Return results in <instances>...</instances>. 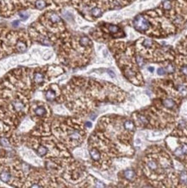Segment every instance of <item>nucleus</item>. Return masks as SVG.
<instances>
[{
  "mask_svg": "<svg viewBox=\"0 0 187 188\" xmlns=\"http://www.w3.org/2000/svg\"><path fill=\"white\" fill-rule=\"evenodd\" d=\"M57 3H67L68 0H55Z\"/></svg>",
  "mask_w": 187,
  "mask_h": 188,
  "instance_id": "nucleus-16",
  "label": "nucleus"
},
{
  "mask_svg": "<svg viewBox=\"0 0 187 188\" xmlns=\"http://www.w3.org/2000/svg\"><path fill=\"white\" fill-rule=\"evenodd\" d=\"M52 134L68 149L81 146L87 137L86 123L78 117H55L50 119Z\"/></svg>",
  "mask_w": 187,
  "mask_h": 188,
  "instance_id": "nucleus-4",
  "label": "nucleus"
},
{
  "mask_svg": "<svg viewBox=\"0 0 187 188\" xmlns=\"http://www.w3.org/2000/svg\"><path fill=\"white\" fill-rule=\"evenodd\" d=\"M31 167L11 152L0 151V180L17 187H23Z\"/></svg>",
  "mask_w": 187,
  "mask_h": 188,
  "instance_id": "nucleus-5",
  "label": "nucleus"
},
{
  "mask_svg": "<svg viewBox=\"0 0 187 188\" xmlns=\"http://www.w3.org/2000/svg\"><path fill=\"white\" fill-rule=\"evenodd\" d=\"M133 27L140 31V32H146L151 28V22L148 18L144 17L143 15H139L133 19Z\"/></svg>",
  "mask_w": 187,
  "mask_h": 188,
  "instance_id": "nucleus-11",
  "label": "nucleus"
},
{
  "mask_svg": "<svg viewBox=\"0 0 187 188\" xmlns=\"http://www.w3.org/2000/svg\"><path fill=\"white\" fill-rule=\"evenodd\" d=\"M18 16L23 19V20H26L29 17V13L26 10H20L18 12Z\"/></svg>",
  "mask_w": 187,
  "mask_h": 188,
  "instance_id": "nucleus-14",
  "label": "nucleus"
},
{
  "mask_svg": "<svg viewBox=\"0 0 187 188\" xmlns=\"http://www.w3.org/2000/svg\"><path fill=\"white\" fill-rule=\"evenodd\" d=\"M28 114L31 121L37 124L50 119L52 111L47 102L43 101H32L30 102Z\"/></svg>",
  "mask_w": 187,
  "mask_h": 188,
  "instance_id": "nucleus-8",
  "label": "nucleus"
},
{
  "mask_svg": "<svg viewBox=\"0 0 187 188\" xmlns=\"http://www.w3.org/2000/svg\"><path fill=\"white\" fill-rule=\"evenodd\" d=\"M119 181L121 184L126 187H134L138 184L139 178H143L139 172H136L133 169H126L118 174Z\"/></svg>",
  "mask_w": 187,
  "mask_h": 188,
  "instance_id": "nucleus-9",
  "label": "nucleus"
},
{
  "mask_svg": "<svg viewBox=\"0 0 187 188\" xmlns=\"http://www.w3.org/2000/svg\"><path fill=\"white\" fill-rule=\"evenodd\" d=\"M23 187H61V184L47 169L31 168Z\"/></svg>",
  "mask_w": 187,
  "mask_h": 188,
  "instance_id": "nucleus-6",
  "label": "nucleus"
},
{
  "mask_svg": "<svg viewBox=\"0 0 187 188\" xmlns=\"http://www.w3.org/2000/svg\"><path fill=\"white\" fill-rule=\"evenodd\" d=\"M38 22L46 30L52 43L57 42L59 39V36L65 30V26L62 18L54 10H50L44 13L39 18Z\"/></svg>",
  "mask_w": 187,
  "mask_h": 188,
  "instance_id": "nucleus-7",
  "label": "nucleus"
},
{
  "mask_svg": "<svg viewBox=\"0 0 187 188\" xmlns=\"http://www.w3.org/2000/svg\"><path fill=\"white\" fill-rule=\"evenodd\" d=\"M103 30H106L110 35H112L115 37H122L124 35L122 33L121 30L120 29V27L117 26V25H115V24H104Z\"/></svg>",
  "mask_w": 187,
  "mask_h": 188,
  "instance_id": "nucleus-12",
  "label": "nucleus"
},
{
  "mask_svg": "<svg viewBox=\"0 0 187 188\" xmlns=\"http://www.w3.org/2000/svg\"><path fill=\"white\" fill-rule=\"evenodd\" d=\"M126 94L112 83L84 77H74L62 89L61 102L74 114L85 116L99 102L118 103L123 102Z\"/></svg>",
  "mask_w": 187,
  "mask_h": 188,
  "instance_id": "nucleus-1",
  "label": "nucleus"
},
{
  "mask_svg": "<svg viewBox=\"0 0 187 188\" xmlns=\"http://www.w3.org/2000/svg\"><path fill=\"white\" fill-rule=\"evenodd\" d=\"M43 91L44 98H45V100L47 102H61L62 89L57 84L47 85Z\"/></svg>",
  "mask_w": 187,
  "mask_h": 188,
  "instance_id": "nucleus-10",
  "label": "nucleus"
},
{
  "mask_svg": "<svg viewBox=\"0 0 187 188\" xmlns=\"http://www.w3.org/2000/svg\"><path fill=\"white\" fill-rule=\"evenodd\" d=\"M180 127H182V128H183V130H184V132L186 133V135H187V129H186V127H184V126H180Z\"/></svg>",
  "mask_w": 187,
  "mask_h": 188,
  "instance_id": "nucleus-17",
  "label": "nucleus"
},
{
  "mask_svg": "<svg viewBox=\"0 0 187 188\" xmlns=\"http://www.w3.org/2000/svg\"><path fill=\"white\" fill-rule=\"evenodd\" d=\"M102 13H103V10H102V9L100 8V7L95 6V7H92L91 10H90V14H91V16L94 17H95V18L100 17L102 15Z\"/></svg>",
  "mask_w": 187,
  "mask_h": 188,
  "instance_id": "nucleus-13",
  "label": "nucleus"
},
{
  "mask_svg": "<svg viewBox=\"0 0 187 188\" xmlns=\"http://www.w3.org/2000/svg\"><path fill=\"white\" fill-rule=\"evenodd\" d=\"M135 127L132 120L119 115H108L99 120L96 129L117 147L121 156H131L133 154L132 140Z\"/></svg>",
  "mask_w": 187,
  "mask_h": 188,
  "instance_id": "nucleus-3",
  "label": "nucleus"
},
{
  "mask_svg": "<svg viewBox=\"0 0 187 188\" xmlns=\"http://www.w3.org/2000/svg\"><path fill=\"white\" fill-rule=\"evenodd\" d=\"M166 72V70H165V68H164V67L163 68H159L158 69V74L159 75H165Z\"/></svg>",
  "mask_w": 187,
  "mask_h": 188,
  "instance_id": "nucleus-15",
  "label": "nucleus"
},
{
  "mask_svg": "<svg viewBox=\"0 0 187 188\" xmlns=\"http://www.w3.org/2000/svg\"><path fill=\"white\" fill-rule=\"evenodd\" d=\"M140 174L157 187H179L178 175L170 155L159 147H152L139 164Z\"/></svg>",
  "mask_w": 187,
  "mask_h": 188,
  "instance_id": "nucleus-2",
  "label": "nucleus"
}]
</instances>
